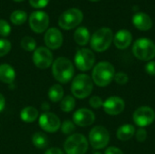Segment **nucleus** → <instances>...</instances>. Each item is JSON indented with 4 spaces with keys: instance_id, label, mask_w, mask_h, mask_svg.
I'll list each match as a JSON object with an SVG mask.
<instances>
[{
    "instance_id": "obj_38",
    "label": "nucleus",
    "mask_w": 155,
    "mask_h": 154,
    "mask_svg": "<svg viewBox=\"0 0 155 154\" xmlns=\"http://www.w3.org/2000/svg\"><path fill=\"white\" fill-rule=\"evenodd\" d=\"M5 99L3 96V94L0 93V112H2L5 109Z\"/></svg>"
},
{
    "instance_id": "obj_14",
    "label": "nucleus",
    "mask_w": 155,
    "mask_h": 154,
    "mask_svg": "<svg viewBox=\"0 0 155 154\" xmlns=\"http://www.w3.org/2000/svg\"><path fill=\"white\" fill-rule=\"evenodd\" d=\"M103 108L104 111L109 115H118L124 112L125 103L118 96H111L104 102Z\"/></svg>"
},
{
    "instance_id": "obj_1",
    "label": "nucleus",
    "mask_w": 155,
    "mask_h": 154,
    "mask_svg": "<svg viewBox=\"0 0 155 154\" xmlns=\"http://www.w3.org/2000/svg\"><path fill=\"white\" fill-rule=\"evenodd\" d=\"M114 74L115 70L111 63L100 62L94 67L92 80L96 85L100 87H105L112 83L114 78Z\"/></svg>"
},
{
    "instance_id": "obj_11",
    "label": "nucleus",
    "mask_w": 155,
    "mask_h": 154,
    "mask_svg": "<svg viewBox=\"0 0 155 154\" xmlns=\"http://www.w3.org/2000/svg\"><path fill=\"white\" fill-rule=\"evenodd\" d=\"M29 25L37 34L45 32L49 25V16L43 11H35L29 16Z\"/></svg>"
},
{
    "instance_id": "obj_3",
    "label": "nucleus",
    "mask_w": 155,
    "mask_h": 154,
    "mask_svg": "<svg viewBox=\"0 0 155 154\" xmlns=\"http://www.w3.org/2000/svg\"><path fill=\"white\" fill-rule=\"evenodd\" d=\"M92 78L84 74L76 75L71 84V92L73 95L78 99H84L88 97L93 92L94 84Z\"/></svg>"
},
{
    "instance_id": "obj_21",
    "label": "nucleus",
    "mask_w": 155,
    "mask_h": 154,
    "mask_svg": "<svg viewBox=\"0 0 155 154\" xmlns=\"http://www.w3.org/2000/svg\"><path fill=\"white\" fill-rule=\"evenodd\" d=\"M74 39L75 43L79 45L84 46L87 44L90 41V33L88 29L84 26L78 27L74 34Z\"/></svg>"
},
{
    "instance_id": "obj_7",
    "label": "nucleus",
    "mask_w": 155,
    "mask_h": 154,
    "mask_svg": "<svg viewBox=\"0 0 155 154\" xmlns=\"http://www.w3.org/2000/svg\"><path fill=\"white\" fill-rule=\"evenodd\" d=\"M84 18L81 10L77 8H70L64 11L58 19V25L64 30H71L79 25Z\"/></svg>"
},
{
    "instance_id": "obj_12",
    "label": "nucleus",
    "mask_w": 155,
    "mask_h": 154,
    "mask_svg": "<svg viewBox=\"0 0 155 154\" xmlns=\"http://www.w3.org/2000/svg\"><path fill=\"white\" fill-rule=\"evenodd\" d=\"M33 62L37 68L47 69L53 64V54L50 49L40 46L34 51Z\"/></svg>"
},
{
    "instance_id": "obj_8",
    "label": "nucleus",
    "mask_w": 155,
    "mask_h": 154,
    "mask_svg": "<svg viewBox=\"0 0 155 154\" xmlns=\"http://www.w3.org/2000/svg\"><path fill=\"white\" fill-rule=\"evenodd\" d=\"M110 141L108 130L104 126H94L89 133V143L94 149L101 150L105 148Z\"/></svg>"
},
{
    "instance_id": "obj_33",
    "label": "nucleus",
    "mask_w": 155,
    "mask_h": 154,
    "mask_svg": "<svg viewBox=\"0 0 155 154\" xmlns=\"http://www.w3.org/2000/svg\"><path fill=\"white\" fill-rule=\"evenodd\" d=\"M49 3V0H29V4L34 8H44Z\"/></svg>"
},
{
    "instance_id": "obj_18",
    "label": "nucleus",
    "mask_w": 155,
    "mask_h": 154,
    "mask_svg": "<svg viewBox=\"0 0 155 154\" xmlns=\"http://www.w3.org/2000/svg\"><path fill=\"white\" fill-rule=\"evenodd\" d=\"M133 24L134 26L141 31L150 30L153 26V21L151 17L145 13L139 12L133 16Z\"/></svg>"
},
{
    "instance_id": "obj_29",
    "label": "nucleus",
    "mask_w": 155,
    "mask_h": 154,
    "mask_svg": "<svg viewBox=\"0 0 155 154\" xmlns=\"http://www.w3.org/2000/svg\"><path fill=\"white\" fill-rule=\"evenodd\" d=\"M61 130L64 134H70L75 130V124L71 121H64L61 125Z\"/></svg>"
},
{
    "instance_id": "obj_36",
    "label": "nucleus",
    "mask_w": 155,
    "mask_h": 154,
    "mask_svg": "<svg viewBox=\"0 0 155 154\" xmlns=\"http://www.w3.org/2000/svg\"><path fill=\"white\" fill-rule=\"evenodd\" d=\"M104 154H124V152H123V151L120 150L119 148L111 146V147H108V148L105 150Z\"/></svg>"
},
{
    "instance_id": "obj_39",
    "label": "nucleus",
    "mask_w": 155,
    "mask_h": 154,
    "mask_svg": "<svg viewBox=\"0 0 155 154\" xmlns=\"http://www.w3.org/2000/svg\"><path fill=\"white\" fill-rule=\"evenodd\" d=\"M42 109H43V110H45V111H47V110L49 109V105H48V103H44L42 104Z\"/></svg>"
},
{
    "instance_id": "obj_19",
    "label": "nucleus",
    "mask_w": 155,
    "mask_h": 154,
    "mask_svg": "<svg viewBox=\"0 0 155 154\" xmlns=\"http://www.w3.org/2000/svg\"><path fill=\"white\" fill-rule=\"evenodd\" d=\"M15 79V69L7 64H0V81L4 84H10Z\"/></svg>"
},
{
    "instance_id": "obj_28",
    "label": "nucleus",
    "mask_w": 155,
    "mask_h": 154,
    "mask_svg": "<svg viewBox=\"0 0 155 154\" xmlns=\"http://www.w3.org/2000/svg\"><path fill=\"white\" fill-rule=\"evenodd\" d=\"M11 50V43L6 39H0V57L7 54Z\"/></svg>"
},
{
    "instance_id": "obj_31",
    "label": "nucleus",
    "mask_w": 155,
    "mask_h": 154,
    "mask_svg": "<svg viewBox=\"0 0 155 154\" xmlns=\"http://www.w3.org/2000/svg\"><path fill=\"white\" fill-rule=\"evenodd\" d=\"M114 80L118 84H125L128 83L129 77H128V75L125 73H124V72H118V73H115Z\"/></svg>"
},
{
    "instance_id": "obj_10",
    "label": "nucleus",
    "mask_w": 155,
    "mask_h": 154,
    "mask_svg": "<svg viewBox=\"0 0 155 154\" xmlns=\"http://www.w3.org/2000/svg\"><path fill=\"white\" fill-rule=\"evenodd\" d=\"M134 123L140 128L151 125L155 120L154 110L149 106H142L135 110L133 114Z\"/></svg>"
},
{
    "instance_id": "obj_6",
    "label": "nucleus",
    "mask_w": 155,
    "mask_h": 154,
    "mask_svg": "<svg viewBox=\"0 0 155 154\" xmlns=\"http://www.w3.org/2000/svg\"><path fill=\"white\" fill-rule=\"evenodd\" d=\"M66 154H85L88 150V141L81 133H74L69 136L64 144Z\"/></svg>"
},
{
    "instance_id": "obj_35",
    "label": "nucleus",
    "mask_w": 155,
    "mask_h": 154,
    "mask_svg": "<svg viewBox=\"0 0 155 154\" xmlns=\"http://www.w3.org/2000/svg\"><path fill=\"white\" fill-rule=\"evenodd\" d=\"M145 71L150 75H155V61H150L145 65Z\"/></svg>"
},
{
    "instance_id": "obj_13",
    "label": "nucleus",
    "mask_w": 155,
    "mask_h": 154,
    "mask_svg": "<svg viewBox=\"0 0 155 154\" xmlns=\"http://www.w3.org/2000/svg\"><path fill=\"white\" fill-rule=\"evenodd\" d=\"M40 127L47 133H55L61 126V122L58 116L53 113H44L39 117Z\"/></svg>"
},
{
    "instance_id": "obj_2",
    "label": "nucleus",
    "mask_w": 155,
    "mask_h": 154,
    "mask_svg": "<svg viewBox=\"0 0 155 154\" xmlns=\"http://www.w3.org/2000/svg\"><path fill=\"white\" fill-rule=\"evenodd\" d=\"M52 71L55 80L62 84H66L71 81L74 74L73 63L65 57L57 58L53 63Z\"/></svg>"
},
{
    "instance_id": "obj_25",
    "label": "nucleus",
    "mask_w": 155,
    "mask_h": 154,
    "mask_svg": "<svg viewBox=\"0 0 155 154\" xmlns=\"http://www.w3.org/2000/svg\"><path fill=\"white\" fill-rule=\"evenodd\" d=\"M74 107H75V99L73 96L67 95L61 100L60 108L63 112L70 113L74 109Z\"/></svg>"
},
{
    "instance_id": "obj_27",
    "label": "nucleus",
    "mask_w": 155,
    "mask_h": 154,
    "mask_svg": "<svg viewBox=\"0 0 155 154\" xmlns=\"http://www.w3.org/2000/svg\"><path fill=\"white\" fill-rule=\"evenodd\" d=\"M21 47L27 52L35 51L36 49V42L31 36H25L21 40Z\"/></svg>"
},
{
    "instance_id": "obj_17",
    "label": "nucleus",
    "mask_w": 155,
    "mask_h": 154,
    "mask_svg": "<svg viewBox=\"0 0 155 154\" xmlns=\"http://www.w3.org/2000/svg\"><path fill=\"white\" fill-rule=\"evenodd\" d=\"M132 41H133V35L131 32L125 29L118 31L114 36V45L118 49H121V50H124L129 47L130 44H132Z\"/></svg>"
},
{
    "instance_id": "obj_16",
    "label": "nucleus",
    "mask_w": 155,
    "mask_h": 154,
    "mask_svg": "<svg viewBox=\"0 0 155 154\" xmlns=\"http://www.w3.org/2000/svg\"><path fill=\"white\" fill-rule=\"evenodd\" d=\"M45 43L48 49L55 50L60 48L63 44L62 33L57 28H49L45 34Z\"/></svg>"
},
{
    "instance_id": "obj_24",
    "label": "nucleus",
    "mask_w": 155,
    "mask_h": 154,
    "mask_svg": "<svg viewBox=\"0 0 155 154\" xmlns=\"http://www.w3.org/2000/svg\"><path fill=\"white\" fill-rule=\"evenodd\" d=\"M32 142L33 144L39 149H44L48 146V138L44 133L41 132H37L33 135Z\"/></svg>"
},
{
    "instance_id": "obj_23",
    "label": "nucleus",
    "mask_w": 155,
    "mask_h": 154,
    "mask_svg": "<svg viewBox=\"0 0 155 154\" xmlns=\"http://www.w3.org/2000/svg\"><path fill=\"white\" fill-rule=\"evenodd\" d=\"M48 98L53 103H58L64 98V89L60 84H54L48 91Z\"/></svg>"
},
{
    "instance_id": "obj_32",
    "label": "nucleus",
    "mask_w": 155,
    "mask_h": 154,
    "mask_svg": "<svg viewBox=\"0 0 155 154\" xmlns=\"http://www.w3.org/2000/svg\"><path fill=\"white\" fill-rule=\"evenodd\" d=\"M89 104L92 108L94 109H98L100 107L103 106L104 104V101L102 100L101 97L97 96V95H94V96H92L89 100Z\"/></svg>"
},
{
    "instance_id": "obj_4",
    "label": "nucleus",
    "mask_w": 155,
    "mask_h": 154,
    "mask_svg": "<svg viewBox=\"0 0 155 154\" xmlns=\"http://www.w3.org/2000/svg\"><path fill=\"white\" fill-rule=\"evenodd\" d=\"M114 41V34L110 28L103 27L97 30L90 39V44L93 50L101 53L107 50Z\"/></svg>"
},
{
    "instance_id": "obj_34",
    "label": "nucleus",
    "mask_w": 155,
    "mask_h": 154,
    "mask_svg": "<svg viewBox=\"0 0 155 154\" xmlns=\"http://www.w3.org/2000/svg\"><path fill=\"white\" fill-rule=\"evenodd\" d=\"M135 138L138 142L143 143L147 138V132L144 128H140L137 132H135Z\"/></svg>"
},
{
    "instance_id": "obj_20",
    "label": "nucleus",
    "mask_w": 155,
    "mask_h": 154,
    "mask_svg": "<svg viewBox=\"0 0 155 154\" xmlns=\"http://www.w3.org/2000/svg\"><path fill=\"white\" fill-rule=\"evenodd\" d=\"M135 134V128L133 124H124L117 129L116 136L117 139L123 142L129 141Z\"/></svg>"
},
{
    "instance_id": "obj_30",
    "label": "nucleus",
    "mask_w": 155,
    "mask_h": 154,
    "mask_svg": "<svg viewBox=\"0 0 155 154\" xmlns=\"http://www.w3.org/2000/svg\"><path fill=\"white\" fill-rule=\"evenodd\" d=\"M10 32H11V27L9 24L4 19H0V35L3 37H6L9 35Z\"/></svg>"
},
{
    "instance_id": "obj_37",
    "label": "nucleus",
    "mask_w": 155,
    "mask_h": 154,
    "mask_svg": "<svg viewBox=\"0 0 155 154\" xmlns=\"http://www.w3.org/2000/svg\"><path fill=\"white\" fill-rule=\"evenodd\" d=\"M45 154H64V152H62V150H60L59 148L53 147V148L48 149V150L45 152Z\"/></svg>"
},
{
    "instance_id": "obj_41",
    "label": "nucleus",
    "mask_w": 155,
    "mask_h": 154,
    "mask_svg": "<svg viewBox=\"0 0 155 154\" xmlns=\"http://www.w3.org/2000/svg\"><path fill=\"white\" fill-rule=\"evenodd\" d=\"M14 1H15V2H22V1H24V0H14Z\"/></svg>"
},
{
    "instance_id": "obj_42",
    "label": "nucleus",
    "mask_w": 155,
    "mask_h": 154,
    "mask_svg": "<svg viewBox=\"0 0 155 154\" xmlns=\"http://www.w3.org/2000/svg\"><path fill=\"white\" fill-rule=\"evenodd\" d=\"M94 154H101V153H100V152H94Z\"/></svg>"
},
{
    "instance_id": "obj_15",
    "label": "nucleus",
    "mask_w": 155,
    "mask_h": 154,
    "mask_svg": "<svg viewBox=\"0 0 155 154\" xmlns=\"http://www.w3.org/2000/svg\"><path fill=\"white\" fill-rule=\"evenodd\" d=\"M74 123L80 127H86L92 125L95 121L94 113L86 108H82L77 110L73 116Z\"/></svg>"
},
{
    "instance_id": "obj_5",
    "label": "nucleus",
    "mask_w": 155,
    "mask_h": 154,
    "mask_svg": "<svg viewBox=\"0 0 155 154\" xmlns=\"http://www.w3.org/2000/svg\"><path fill=\"white\" fill-rule=\"evenodd\" d=\"M134 55L142 61H151L155 57L154 43L148 38H139L133 45Z\"/></svg>"
},
{
    "instance_id": "obj_22",
    "label": "nucleus",
    "mask_w": 155,
    "mask_h": 154,
    "mask_svg": "<svg viewBox=\"0 0 155 154\" xmlns=\"http://www.w3.org/2000/svg\"><path fill=\"white\" fill-rule=\"evenodd\" d=\"M20 118L25 123H34L38 118V111L35 107L27 106L21 111Z\"/></svg>"
},
{
    "instance_id": "obj_9",
    "label": "nucleus",
    "mask_w": 155,
    "mask_h": 154,
    "mask_svg": "<svg viewBox=\"0 0 155 154\" xmlns=\"http://www.w3.org/2000/svg\"><path fill=\"white\" fill-rule=\"evenodd\" d=\"M95 63L94 54L87 48L79 49L74 56V64L76 67L83 72L91 70Z\"/></svg>"
},
{
    "instance_id": "obj_40",
    "label": "nucleus",
    "mask_w": 155,
    "mask_h": 154,
    "mask_svg": "<svg viewBox=\"0 0 155 154\" xmlns=\"http://www.w3.org/2000/svg\"><path fill=\"white\" fill-rule=\"evenodd\" d=\"M90 1H92V2H98V1H100V0H90Z\"/></svg>"
},
{
    "instance_id": "obj_26",
    "label": "nucleus",
    "mask_w": 155,
    "mask_h": 154,
    "mask_svg": "<svg viewBox=\"0 0 155 154\" xmlns=\"http://www.w3.org/2000/svg\"><path fill=\"white\" fill-rule=\"evenodd\" d=\"M27 19V14L23 11V10H15L11 15H10V20L14 25H20L24 24Z\"/></svg>"
}]
</instances>
